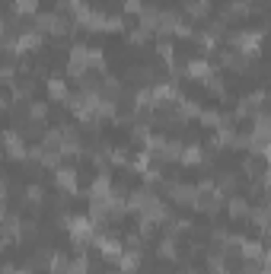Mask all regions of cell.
<instances>
[{
  "label": "cell",
  "mask_w": 271,
  "mask_h": 274,
  "mask_svg": "<svg viewBox=\"0 0 271 274\" xmlns=\"http://www.w3.org/2000/svg\"><path fill=\"white\" fill-rule=\"evenodd\" d=\"M86 271H90V262H86L83 255L74 258V262H67V268H64V274H86Z\"/></svg>",
  "instance_id": "cell-1"
},
{
  "label": "cell",
  "mask_w": 271,
  "mask_h": 274,
  "mask_svg": "<svg viewBox=\"0 0 271 274\" xmlns=\"http://www.w3.org/2000/svg\"><path fill=\"white\" fill-rule=\"evenodd\" d=\"M226 210H230V217L236 220V217H242L249 208H246V201H242V198H230V201H226Z\"/></svg>",
  "instance_id": "cell-2"
},
{
  "label": "cell",
  "mask_w": 271,
  "mask_h": 274,
  "mask_svg": "<svg viewBox=\"0 0 271 274\" xmlns=\"http://www.w3.org/2000/svg\"><path fill=\"white\" fill-rule=\"evenodd\" d=\"M182 160H185V166H198V162H204V153H201L198 147H188L185 153H182Z\"/></svg>",
  "instance_id": "cell-3"
},
{
  "label": "cell",
  "mask_w": 271,
  "mask_h": 274,
  "mask_svg": "<svg viewBox=\"0 0 271 274\" xmlns=\"http://www.w3.org/2000/svg\"><path fill=\"white\" fill-rule=\"evenodd\" d=\"M188 74L191 76H207V74H211V64H207V61H191L188 64Z\"/></svg>",
  "instance_id": "cell-4"
},
{
  "label": "cell",
  "mask_w": 271,
  "mask_h": 274,
  "mask_svg": "<svg viewBox=\"0 0 271 274\" xmlns=\"http://www.w3.org/2000/svg\"><path fill=\"white\" fill-rule=\"evenodd\" d=\"M45 115H48V106H45V102H32V106H29V118H32V122H42Z\"/></svg>",
  "instance_id": "cell-5"
},
{
  "label": "cell",
  "mask_w": 271,
  "mask_h": 274,
  "mask_svg": "<svg viewBox=\"0 0 271 274\" xmlns=\"http://www.w3.org/2000/svg\"><path fill=\"white\" fill-rule=\"evenodd\" d=\"M48 92L55 99H64L67 96V86H64V80H48Z\"/></svg>",
  "instance_id": "cell-6"
},
{
  "label": "cell",
  "mask_w": 271,
  "mask_h": 274,
  "mask_svg": "<svg viewBox=\"0 0 271 274\" xmlns=\"http://www.w3.org/2000/svg\"><path fill=\"white\" fill-rule=\"evenodd\" d=\"M16 10H20L23 16H32L39 10V0H16Z\"/></svg>",
  "instance_id": "cell-7"
},
{
  "label": "cell",
  "mask_w": 271,
  "mask_h": 274,
  "mask_svg": "<svg viewBox=\"0 0 271 274\" xmlns=\"http://www.w3.org/2000/svg\"><path fill=\"white\" fill-rule=\"evenodd\" d=\"M141 10V0H125V13H137Z\"/></svg>",
  "instance_id": "cell-8"
},
{
  "label": "cell",
  "mask_w": 271,
  "mask_h": 274,
  "mask_svg": "<svg viewBox=\"0 0 271 274\" xmlns=\"http://www.w3.org/2000/svg\"><path fill=\"white\" fill-rule=\"evenodd\" d=\"M265 156H268V166H271V144H268V150H265Z\"/></svg>",
  "instance_id": "cell-9"
},
{
  "label": "cell",
  "mask_w": 271,
  "mask_h": 274,
  "mask_svg": "<svg viewBox=\"0 0 271 274\" xmlns=\"http://www.w3.org/2000/svg\"><path fill=\"white\" fill-rule=\"evenodd\" d=\"M268 236H271V230H268Z\"/></svg>",
  "instance_id": "cell-10"
}]
</instances>
